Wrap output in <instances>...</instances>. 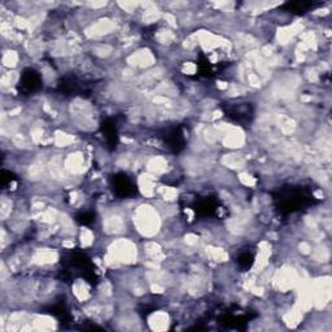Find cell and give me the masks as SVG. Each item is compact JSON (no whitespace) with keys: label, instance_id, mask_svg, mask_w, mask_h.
I'll return each mask as SVG.
<instances>
[{"label":"cell","instance_id":"obj_8","mask_svg":"<svg viewBox=\"0 0 332 332\" xmlns=\"http://www.w3.org/2000/svg\"><path fill=\"white\" fill-rule=\"evenodd\" d=\"M287 7L292 12H298V13H301V12L308 11L310 7H313V3H301V2H297V3L287 4Z\"/></svg>","mask_w":332,"mask_h":332},{"label":"cell","instance_id":"obj_7","mask_svg":"<svg viewBox=\"0 0 332 332\" xmlns=\"http://www.w3.org/2000/svg\"><path fill=\"white\" fill-rule=\"evenodd\" d=\"M254 257L250 252H243L240 253V256L238 257V264L239 266H241L243 269H248V267L252 266L253 261H254Z\"/></svg>","mask_w":332,"mask_h":332},{"label":"cell","instance_id":"obj_1","mask_svg":"<svg viewBox=\"0 0 332 332\" xmlns=\"http://www.w3.org/2000/svg\"><path fill=\"white\" fill-rule=\"evenodd\" d=\"M309 197L310 196L307 195L304 191L292 188L291 191L282 193V196L279 197V200H280L279 207L282 210L287 209L288 212H295V210L307 207L308 202H309Z\"/></svg>","mask_w":332,"mask_h":332},{"label":"cell","instance_id":"obj_5","mask_svg":"<svg viewBox=\"0 0 332 332\" xmlns=\"http://www.w3.org/2000/svg\"><path fill=\"white\" fill-rule=\"evenodd\" d=\"M165 142L168 143L169 147L174 150V152H179L185 145V138H183L182 131L179 129H171L166 133L165 137Z\"/></svg>","mask_w":332,"mask_h":332},{"label":"cell","instance_id":"obj_9","mask_svg":"<svg viewBox=\"0 0 332 332\" xmlns=\"http://www.w3.org/2000/svg\"><path fill=\"white\" fill-rule=\"evenodd\" d=\"M95 219V216L92 213H82L77 216V221L80 222L81 224H88L91 223Z\"/></svg>","mask_w":332,"mask_h":332},{"label":"cell","instance_id":"obj_4","mask_svg":"<svg viewBox=\"0 0 332 332\" xmlns=\"http://www.w3.org/2000/svg\"><path fill=\"white\" fill-rule=\"evenodd\" d=\"M20 87L26 94L37 91V90H39L42 87V77L34 69H25L23 73L21 74Z\"/></svg>","mask_w":332,"mask_h":332},{"label":"cell","instance_id":"obj_3","mask_svg":"<svg viewBox=\"0 0 332 332\" xmlns=\"http://www.w3.org/2000/svg\"><path fill=\"white\" fill-rule=\"evenodd\" d=\"M226 116L236 122H248L253 116V109L249 103H235L226 108Z\"/></svg>","mask_w":332,"mask_h":332},{"label":"cell","instance_id":"obj_2","mask_svg":"<svg viewBox=\"0 0 332 332\" xmlns=\"http://www.w3.org/2000/svg\"><path fill=\"white\" fill-rule=\"evenodd\" d=\"M113 190L119 197H130L137 193V186L126 174H116L112 178Z\"/></svg>","mask_w":332,"mask_h":332},{"label":"cell","instance_id":"obj_10","mask_svg":"<svg viewBox=\"0 0 332 332\" xmlns=\"http://www.w3.org/2000/svg\"><path fill=\"white\" fill-rule=\"evenodd\" d=\"M13 179V174L11 171L3 170L2 174H0V181H2V186H6L7 183H9Z\"/></svg>","mask_w":332,"mask_h":332},{"label":"cell","instance_id":"obj_6","mask_svg":"<svg viewBox=\"0 0 332 332\" xmlns=\"http://www.w3.org/2000/svg\"><path fill=\"white\" fill-rule=\"evenodd\" d=\"M101 131L104 134V138L108 143V145H111L112 148H116L117 144V129L112 121H104L101 123Z\"/></svg>","mask_w":332,"mask_h":332}]
</instances>
